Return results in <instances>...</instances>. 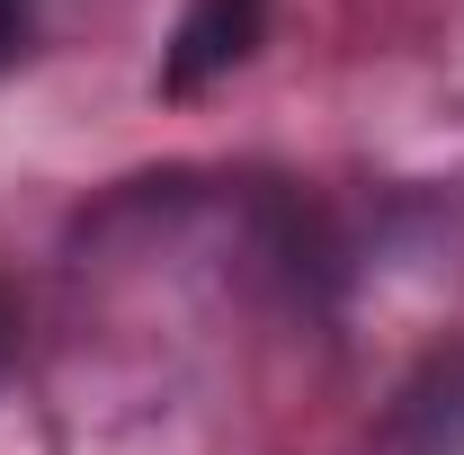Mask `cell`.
I'll list each match as a JSON object with an SVG mask.
<instances>
[{
	"mask_svg": "<svg viewBox=\"0 0 464 455\" xmlns=\"http://www.w3.org/2000/svg\"><path fill=\"white\" fill-rule=\"evenodd\" d=\"M259 36H268V0H188L170 54H161V90L170 99L215 90L224 72H241V63L259 54Z\"/></svg>",
	"mask_w": 464,
	"mask_h": 455,
	"instance_id": "6da1fadb",
	"label": "cell"
},
{
	"mask_svg": "<svg viewBox=\"0 0 464 455\" xmlns=\"http://www.w3.org/2000/svg\"><path fill=\"white\" fill-rule=\"evenodd\" d=\"M18 45H27V0H0V72L18 63Z\"/></svg>",
	"mask_w": 464,
	"mask_h": 455,
	"instance_id": "7a4b0ae2",
	"label": "cell"
},
{
	"mask_svg": "<svg viewBox=\"0 0 464 455\" xmlns=\"http://www.w3.org/2000/svg\"><path fill=\"white\" fill-rule=\"evenodd\" d=\"M9 357H18V313H9V295H0V375H9Z\"/></svg>",
	"mask_w": 464,
	"mask_h": 455,
	"instance_id": "3957f363",
	"label": "cell"
}]
</instances>
